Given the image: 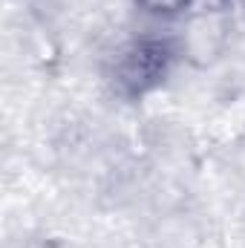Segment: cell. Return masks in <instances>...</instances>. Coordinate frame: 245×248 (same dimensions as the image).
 Segmentation results:
<instances>
[{
	"instance_id": "obj_1",
	"label": "cell",
	"mask_w": 245,
	"mask_h": 248,
	"mask_svg": "<svg viewBox=\"0 0 245 248\" xmlns=\"http://www.w3.org/2000/svg\"><path fill=\"white\" fill-rule=\"evenodd\" d=\"M170 61L173 49L165 41H136L116 61V87L124 95H141L168 75Z\"/></svg>"
}]
</instances>
